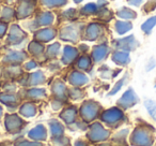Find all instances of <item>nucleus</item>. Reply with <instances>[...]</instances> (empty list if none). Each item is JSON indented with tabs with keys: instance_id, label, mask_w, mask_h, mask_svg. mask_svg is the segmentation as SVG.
Instances as JSON below:
<instances>
[{
	"instance_id": "14",
	"label": "nucleus",
	"mask_w": 156,
	"mask_h": 146,
	"mask_svg": "<svg viewBox=\"0 0 156 146\" xmlns=\"http://www.w3.org/2000/svg\"><path fill=\"white\" fill-rule=\"evenodd\" d=\"M125 79H126V77H124V79H122L120 82H118V83H117V85H115V87L113 88V89H112V92H111V95H115V92H118V90H120V89H121V87L124 85V83H125Z\"/></svg>"
},
{
	"instance_id": "15",
	"label": "nucleus",
	"mask_w": 156,
	"mask_h": 146,
	"mask_svg": "<svg viewBox=\"0 0 156 146\" xmlns=\"http://www.w3.org/2000/svg\"><path fill=\"white\" fill-rule=\"evenodd\" d=\"M62 127L60 126V125H58L57 124L56 126H54V127H51V132H52V134H59V133H62Z\"/></svg>"
},
{
	"instance_id": "2",
	"label": "nucleus",
	"mask_w": 156,
	"mask_h": 146,
	"mask_svg": "<svg viewBox=\"0 0 156 146\" xmlns=\"http://www.w3.org/2000/svg\"><path fill=\"white\" fill-rule=\"evenodd\" d=\"M138 101H139V99H138V97H137L136 92H134L133 88H129V89L126 90L123 96L121 97V99L119 100V104L121 105L122 107H124V109H128V107H134Z\"/></svg>"
},
{
	"instance_id": "5",
	"label": "nucleus",
	"mask_w": 156,
	"mask_h": 146,
	"mask_svg": "<svg viewBox=\"0 0 156 146\" xmlns=\"http://www.w3.org/2000/svg\"><path fill=\"white\" fill-rule=\"evenodd\" d=\"M113 60L119 65H127L130 61L129 54L127 52H117L113 55Z\"/></svg>"
},
{
	"instance_id": "17",
	"label": "nucleus",
	"mask_w": 156,
	"mask_h": 146,
	"mask_svg": "<svg viewBox=\"0 0 156 146\" xmlns=\"http://www.w3.org/2000/svg\"><path fill=\"white\" fill-rule=\"evenodd\" d=\"M154 86H155V88H156V83H155V85H154Z\"/></svg>"
},
{
	"instance_id": "12",
	"label": "nucleus",
	"mask_w": 156,
	"mask_h": 146,
	"mask_svg": "<svg viewBox=\"0 0 156 146\" xmlns=\"http://www.w3.org/2000/svg\"><path fill=\"white\" fill-rule=\"evenodd\" d=\"M155 67H156V60H155V58H153V57H152V58L147 61V65H145V71H147V72L152 71V70L155 69Z\"/></svg>"
},
{
	"instance_id": "3",
	"label": "nucleus",
	"mask_w": 156,
	"mask_h": 146,
	"mask_svg": "<svg viewBox=\"0 0 156 146\" xmlns=\"http://www.w3.org/2000/svg\"><path fill=\"white\" fill-rule=\"evenodd\" d=\"M103 118L108 124H115V122H119L120 120L123 119L124 115L122 111H120L119 109H111L110 111L105 112Z\"/></svg>"
},
{
	"instance_id": "7",
	"label": "nucleus",
	"mask_w": 156,
	"mask_h": 146,
	"mask_svg": "<svg viewBox=\"0 0 156 146\" xmlns=\"http://www.w3.org/2000/svg\"><path fill=\"white\" fill-rule=\"evenodd\" d=\"M144 107L147 109L149 115L156 122V102L152 99H147L144 101Z\"/></svg>"
},
{
	"instance_id": "4",
	"label": "nucleus",
	"mask_w": 156,
	"mask_h": 146,
	"mask_svg": "<svg viewBox=\"0 0 156 146\" xmlns=\"http://www.w3.org/2000/svg\"><path fill=\"white\" fill-rule=\"evenodd\" d=\"M118 46L122 50L125 51H133L138 46V42L134 38V36H128L122 40L118 41Z\"/></svg>"
},
{
	"instance_id": "13",
	"label": "nucleus",
	"mask_w": 156,
	"mask_h": 146,
	"mask_svg": "<svg viewBox=\"0 0 156 146\" xmlns=\"http://www.w3.org/2000/svg\"><path fill=\"white\" fill-rule=\"evenodd\" d=\"M156 8V0H152V1H149V3H147L145 6V12H152L154 11Z\"/></svg>"
},
{
	"instance_id": "10",
	"label": "nucleus",
	"mask_w": 156,
	"mask_h": 146,
	"mask_svg": "<svg viewBox=\"0 0 156 146\" xmlns=\"http://www.w3.org/2000/svg\"><path fill=\"white\" fill-rule=\"evenodd\" d=\"M137 14L135 13L133 10L126 9V8H123L121 11L119 12V16L121 18H124V20H133V18L136 17Z\"/></svg>"
},
{
	"instance_id": "11",
	"label": "nucleus",
	"mask_w": 156,
	"mask_h": 146,
	"mask_svg": "<svg viewBox=\"0 0 156 146\" xmlns=\"http://www.w3.org/2000/svg\"><path fill=\"white\" fill-rule=\"evenodd\" d=\"M133 28V26L127 22H118L117 23V31L120 35H123V33L127 32L128 30Z\"/></svg>"
},
{
	"instance_id": "16",
	"label": "nucleus",
	"mask_w": 156,
	"mask_h": 146,
	"mask_svg": "<svg viewBox=\"0 0 156 146\" xmlns=\"http://www.w3.org/2000/svg\"><path fill=\"white\" fill-rule=\"evenodd\" d=\"M128 3L132 6H135V7H139V6L142 3L143 0H127Z\"/></svg>"
},
{
	"instance_id": "9",
	"label": "nucleus",
	"mask_w": 156,
	"mask_h": 146,
	"mask_svg": "<svg viewBox=\"0 0 156 146\" xmlns=\"http://www.w3.org/2000/svg\"><path fill=\"white\" fill-rule=\"evenodd\" d=\"M45 130H44L43 126H37V128H34L33 130L30 131L29 135L33 139H45Z\"/></svg>"
},
{
	"instance_id": "1",
	"label": "nucleus",
	"mask_w": 156,
	"mask_h": 146,
	"mask_svg": "<svg viewBox=\"0 0 156 146\" xmlns=\"http://www.w3.org/2000/svg\"><path fill=\"white\" fill-rule=\"evenodd\" d=\"M130 142L135 146H152L154 143V137L149 129L139 127L134 131Z\"/></svg>"
},
{
	"instance_id": "8",
	"label": "nucleus",
	"mask_w": 156,
	"mask_h": 146,
	"mask_svg": "<svg viewBox=\"0 0 156 146\" xmlns=\"http://www.w3.org/2000/svg\"><path fill=\"white\" fill-rule=\"evenodd\" d=\"M93 134H94V137H92V140H95L96 141V140L106 139L107 135H108V132H107L106 130H104L100 125H98V130H95V128H94V130H92L91 135H93Z\"/></svg>"
},
{
	"instance_id": "6",
	"label": "nucleus",
	"mask_w": 156,
	"mask_h": 146,
	"mask_svg": "<svg viewBox=\"0 0 156 146\" xmlns=\"http://www.w3.org/2000/svg\"><path fill=\"white\" fill-rule=\"evenodd\" d=\"M156 26V15L155 16H152V17L147 18L142 25H141V29L144 33L147 35H150L153 30V28Z\"/></svg>"
}]
</instances>
